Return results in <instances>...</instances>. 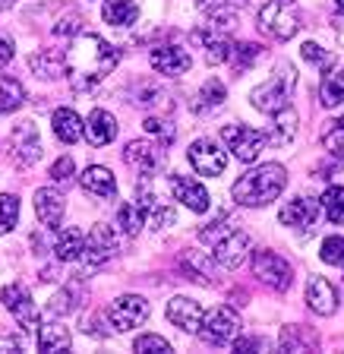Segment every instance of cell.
<instances>
[{
  "instance_id": "6da1fadb",
  "label": "cell",
  "mask_w": 344,
  "mask_h": 354,
  "mask_svg": "<svg viewBox=\"0 0 344 354\" xmlns=\"http://www.w3.org/2000/svg\"><path fill=\"white\" fill-rule=\"evenodd\" d=\"M120 60V51L108 44L102 35L82 32L70 41L64 54V73L70 76V86L76 92H92L98 82H104Z\"/></svg>"
},
{
  "instance_id": "7a4b0ae2",
  "label": "cell",
  "mask_w": 344,
  "mask_h": 354,
  "mask_svg": "<svg viewBox=\"0 0 344 354\" xmlns=\"http://www.w3.org/2000/svg\"><path fill=\"white\" fill-rule=\"evenodd\" d=\"M285 184H287L285 165L269 162V165H259V168L247 171V174L231 187V193H234V199L240 206L259 209V206H269L271 199H278V193L285 190Z\"/></svg>"
},
{
  "instance_id": "3957f363",
  "label": "cell",
  "mask_w": 344,
  "mask_h": 354,
  "mask_svg": "<svg viewBox=\"0 0 344 354\" xmlns=\"http://www.w3.org/2000/svg\"><path fill=\"white\" fill-rule=\"evenodd\" d=\"M199 237H202L205 243H212L215 250L212 257L218 259V266H224V269H240L243 263H247L249 257V237L243 234L240 228H234V221H212V225H205L202 231H199Z\"/></svg>"
},
{
  "instance_id": "277c9868",
  "label": "cell",
  "mask_w": 344,
  "mask_h": 354,
  "mask_svg": "<svg viewBox=\"0 0 344 354\" xmlns=\"http://www.w3.org/2000/svg\"><path fill=\"white\" fill-rule=\"evenodd\" d=\"M294 80H297V70H294V66H287V64H281L278 73L271 76L269 82H262V86L253 88V95H249L253 108L262 111V114H278L281 108H287V98H291Z\"/></svg>"
},
{
  "instance_id": "5b68a950",
  "label": "cell",
  "mask_w": 344,
  "mask_h": 354,
  "mask_svg": "<svg viewBox=\"0 0 344 354\" xmlns=\"http://www.w3.org/2000/svg\"><path fill=\"white\" fill-rule=\"evenodd\" d=\"M196 332L202 335L205 345H231L240 335V317L231 307H215L202 313V323Z\"/></svg>"
},
{
  "instance_id": "8992f818",
  "label": "cell",
  "mask_w": 344,
  "mask_h": 354,
  "mask_svg": "<svg viewBox=\"0 0 344 354\" xmlns=\"http://www.w3.org/2000/svg\"><path fill=\"white\" fill-rule=\"evenodd\" d=\"M221 140H224V146L234 152V158H240V162H256L259 152L265 149V133L256 130V127H247V124H227L224 130H221Z\"/></svg>"
},
{
  "instance_id": "52a82bcc",
  "label": "cell",
  "mask_w": 344,
  "mask_h": 354,
  "mask_svg": "<svg viewBox=\"0 0 344 354\" xmlns=\"http://www.w3.org/2000/svg\"><path fill=\"white\" fill-rule=\"evenodd\" d=\"M259 26H262V32H269L271 38L287 41V38H294L300 32V16L294 13L291 3H285V0H269L262 7V13H259Z\"/></svg>"
},
{
  "instance_id": "ba28073f",
  "label": "cell",
  "mask_w": 344,
  "mask_h": 354,
  "mask_svg": "<svg viewBox=\"0 0 344 354\" xmlns=\"http://www.w3.org/2000/svg\"><path fill=\"white\" fill-rule=\"evenodd\" d=\"M253 272L259 275V281L271 288V291H287L294 281L291 263L285 257H278L275 250H256L253 253Z\"/></svg>"
},
{
  "instance_id": "9c48e42d",
  "label": "cell",
  "mask_w": 344,
  "mask_h": 354,
  "mask_svg": "<svg viewBox=\"0 0 344 354\" xmlns=\"http://www.w3.org/2000/svg\"><path fill=\"white\" fill-rule=\"evenodd\" d=\"M108 319L117 332H130L149 319V301L140 295H124L108 307Z\"/></svg>"
},
{
  "instance_id": "30bf717a",
  "label": "cell",
  "mask_w": 344,
  "mask_h": 354,
  "mask_svg": "<svg viewBox=\"0 0 344 354\" xmlns=\"http://www.w3.org/2000/svg\"><path fill=\"white\" fill-rule=\"evenodd\" d=\"M124 162L140 171L142 177H155V171L164 168V149H162V142L133 140L124 149Z\"/></svg>"
},
{
  "instance_id": "8fae6325",
  "label": "cell",
  "mask_w": 344,
  "mask_h": 354,
  "mask_svg": "<svg viewBox=\"0 0 344 354\" xmlns=\"http://www.w3.org/2000/svg\"><path fill=\"white\" fill-rule=\"evenodd\" d=\"M0 304L13 313L16 323H19L26 332L38 329V310H35V304H32V295L26 291V285H19V281L7 285L0 291Z\"/></svg>"
},
{
  "instance_id": "7c38bea8",
  "label": "cell",
  "mask_w": 344,
  "mask_h": 354,
  "mask_svg": "<svg viewBox=\"0 0 344 354\" xmlns=\"http://www.w3.org/2000/svg\"><path fill=\"white\" fill-rule=\"evenodd\" d=\"M187 158H190V165L196 168V174H205V177H218L227 165L224 149L215 140H196L190 146V152H187Z\"/></svg>"
},
{
  "instance_id": "4fadbf2b",
  "label": "cell",
  "mask_w": 344,
  "mask_h": 354,
  "mask_svg": "<svg viewBox=\"0 0 344 354\" xmlns=\"http://www.w3.org/2000/svg\"><path fill=\"white\" fill-rule=\"evenodd\" d=\"M10 146H13V158L22 165V168H29L41 158V136H38V127L32 120H22L16 124L13 136H10Z\"/></svg>"
},
{
  "instance_id": "5bb4252c",
  "label": "cell",
  "mask_w": 344,
  "mask_h": 354,
  "mask_svg": "<svg viewBox=\"0 0 344 354\" xmlns=\"http://www.w3.org/2000/svg\"><path fill=\"white\" fill-rule=\"evenodd\" d=\"M117 253V234L111 225H95L86 237V247H82V257L88 266H104L108 259H114Z\"/></svg>"
},
{
  "instance_id": "9a60e30c",
  "label": "cell",
  "mask_w": 344,
  "mask_h": 354,
  "mask_svg": "<svg viewBox=\"0 0 344 354\" xmlns=\"http://www.w3.org/2000/svg\"><path fill=\"white\" fill-rule=\"evenodd\" d=\"M149 60H152L155 73H162V76H183L193 64L190 54L183 51L180 44H158V48H152Z\"/></svg>"
},
{
  "instance_id": "2e32d148",
  "label": "cell",
  "mask_w": 344,
  "mask_h": 354,
  "mask_svg": "<svg viewBox=\"0 0 344 354\" xmlns=\"http://www.w3.org/2000/svg\"><path fill=\"white\" fill-rule=\"evenodd\" d=\"M171 190H174V196L180 199L190 212H209V206H212L209 190H205L199 180L187 177V174H174V177H171Z\"/></svg>"
},
{
  "instance_id": "e0dca14e",
  "label": "cell",
  "mask_w": 344,
  "mask_h": 354,
  "mask_svg": "<svg viewBox=\"0 0 344 354\" xmlns=\"http://www.w3.org/2000/svg\"><path fill=\"white\" fill-rule=\"evenodd\" d=\"M136 203H140L142 215H146V221L152 228H168V225H174V209L164 206L162 199H158V193L149 190L146 180L136 187Z\"/></svg>"
},
{
  "instance_id": "ac0fdd59",
  "label": "cell",
  "mask_w": 344,
  "mask_h": 354,
  "mask_svg": "<svg viewBox=\"0 0 344 354\" xmlns=\"http://www.w3.org/2000/svg\"><path fill=\"white\" fill-rule=\"evenodd\" d=\"M278 218H281V225H287L294 231H313V225L319 221V206L307 196H297L281 209Z\"/></svg>"
},
{
  "instance_id": "d6986e66",
  "label": "cell",
  "mask_w": 344,
  "mask_h": 354,
  "mask_svg": "<svg viewBox=\"0 0 344 354\" xmlns=\"http://www.w3.org/2000/svg\"><path fill=\"white\" fill-rule=\"evenodd\" d=\"M64 193H57L54 187H41V190H35V212L38 218H41V225L48 231L60 228V221H64Z\"/></svg>"
},
{
  "instance_id": "ffe728a7",
  "label": "cell",
  "mask_w": 344,
  "mask_h": 354,
  "mask_svg": "<svg viewBox=\"0 0 344 354\" xmlns=\"http://www.w3.org/2000/svg\"><path fill=\"white\" fill-rule=\"evenodd\" d=\"M82 133H86V140L92 142V146L102 149V146H108V142H114V136H117V120L104 108H95L88 114L86 124H82Z\"/></svg>"
},
{
  "instance_id": "44dd1931",
  "label": "cell",
  "mask_w": 344,
  "mask_h": 354,
  "mask_svg": "<svg viewBox=\"0 0 344 354\" xmlns=\"http://www.w3.org/2000/svg\"><path fill=\"white\" fill-rule=\"evenodd\" d=\"M196 7L205 13L212 29H231L243 7V0H196Z\"/></svg>"
},
{
  "instance_id": "7402d4cb",
  "label": "cell",
  "mask_w": 344,
  "mask_h": 354,
  "mask_svg": "<svg viewBox=\"0 0 344 354\" xmlns=\"http://www.w3.org/2000/svg\"><path fill=\"white\" fill-rule=\"evenodd\" d=\"M307 304H309L313 313H319V317H332L335 307H338L335 288H332L323 275H313V279L307 281Z\"/></svg>"
},
{
  "instance_id": "603a6c76",
  "label": "cell",
  "mask_w": 344,
  "mask_h": 354,
  "mask_svg": "<svg viewBox=\"0 0 344 354\" xmlns=\"http://www.w3.org/2000/svg\"><path fill=\"white\" fill-rule=\"evenodd\" d=\"M168 319L183 332H196L202 323V307L190 297H171L168 304Z\"/></svg>"
},
{
  "instance_id": "cb8c5ba5",
  "label": "cell",
  "mask_w": 344,
  "mask_h": 354,
  "mask_svg": "<svg viewBox=\"0 0 344 354\" xmlns=\"http://www.w3.org/2000/svg\"><path fill=\"white\" fill-rule=\"evenodd\" d=\"M79 184L86 193H92V196H102V199H111L114 193H117V180H114V174H111L108 168H102V165H92V168L82 171Z\"/></svg>"
},
{
  "instance_id": "d4e9b609",
  "label": "cell",
  "mask_w": 344,
  "mask_h": 354,
  "mask_svg": "<svg viewBox=\"0 0 344 354\" xmlns=\"http://www.w3.org/2000/svg\"><path fill=\"white\" fill-rule=\"evenodd\" d=\"M193 41H199L202 44V51H205V60H209V64H224V60H231V48H234V44L227 41L224 35H221V29L218 32H193Z\"/></svg>"
},
{
  "instance_id": "484cf974",
  "label": "cell",
  "mask_w": 344,
  "mask_h": 354,
  "mask_svg": "<svg viewBox=\"0 0 344 354\" xmlns=\"http://www.w3.org/2000/svg\"><path fill=\"white\" fill-rule=\"evenodd\" d=\"M70 345H73V335H70V329L60 323H44L41 329H38V351H70Z\"/></svg>"
},
{
  "instance_id": "4316f807",
  "label": "cell",
  "mask_w": 344,
  "mask_h": 354,
  "mask_svg": "<svg viewBox=\"0 0 344 354\" xmlns=\"http://www.w3.org/2000/svg\"><path fill=\"white\" fill-rule=\"evenodd\" d=\"M51 124H54V136H57L60 142H66V146L82 136V120L73 108H57L54 111V118H51Z\"/></svg>"
},
{
  "instance_id": "83f0119b",
  "label": "cell",
  "mask_w": 344,
  "mask_h": 354,
  "mask_svg": "<svg viewBox=\"0 0 344 354\" xmlns=\"http://www.w3.org/2000/svg\"><path fill=\"white\" fill-rule=\"evenodd\" d=\"M319 102L323 108H338L344 102V66H335V70L325 66V76L319 82Z\"/></svg>"
},
{
  "instance_id": "f1b7e54d",
  "label": "cell",
  "mask_w": 344,
  "mask_h": 354,
  "mask_svg": "<svg viewBox=\"0 0 344 354\" xmlns=\"http://www.w3.org/2000/svg\"><path fill=\"white\" fill-rule=\"evenodd\" d=\"M102 16H104V22H108V26L124 29V26H133V22L140 19V7H136L133 0H104Z\"/></svg>"
},
{
  "instance_id": "f546056e",
  "label": "cell",
  "mask_w": 344,
  "mask_h": 354,
  "mask_svg": "<svg viewBox=\"0 0 344 354\" xmlns=\"http://www.w3.org/2000/svg\"><path fill=\"white\" fill-rule=\"evenodd\" d=\"M82 247H86V234L79 228H64L57 234V243H54V257L60 263H73L82 257Z\"/></svg>"
},
{
  "instance_id": "4dcf8cb0",
  "label": "cell",
  "mask_w": 344,
  "mask_h": 354,
  "mask_svg": "<svg viewBox=\"0 0 344 354\" xmlns=\"http://www.w3.org/2000/svg\"><path fill=\"white\" fill-rule=\"evenodd\" d=\"M271 118H275V130L265 136V142H271V146H291L294 133H297V114L291 108H281Z\"/></svg>"
},
{
  "instance_id": "1f68e13d",
  "label": "cell",
  "mask_w": 344,
  "mask_h": 354,
  "mask_svg": "<svg viewBox=\"0 0 344 354\" xmlns=\"http://www.w3.org/2000/svg\"><path fill=\"white\" fill-rule=\"evenodd\" d=\"M29 66L35 70V76H41V80H57V76L64 73V54L51 51V48H44V51L32 54Z\"/></svg>"
},
{
  "instance_id": "d6a6232c",
  "label": "cell",
  "mask_w": 344,
  "mask_h": 354,
  "mask_svg": "<svg viewBox=\"0 0 344 354\" xmlns=\"http://www.w3.org/2000/svg\"><path fill=\"white\" fill-rule=\"evenodd\" d=\"M224 95H227V92H224V82L212 76V80L199 88L196 102H193V111H196V114H209V111H215L218 104H224Z\"/></svg>"
},
{
  "instance_id": "836d02e7",
  "label": "cell",
  "mask_w": 344,
  "mask_h": 354,
  "mask_svg": "<svg viewBox=\"0 0 344 354\" xmlns=\"http://www.w3.org/2000/svg\"><path fill=\"white\" fill-rule=\"evenodd\" d=\"M22 102H26V88H22V82L13 80V76H7V73H0V114L16 111Z\"/></svg>"
},
{
  "instance_id": "e575fe53",
  "label": "cell",
  "mask_w": 344,
  "mask_h": 354,
  "mask_svg": "<svg viewBox=\"0 0 344 354\" xmlns=\"http://www.w3.org/2000/svg\"><path fill=\"white\" fill-rule=\"evenodd\" d=\"M319 142H323V149H329V155L344 158V118L325 120L323 133H319Z\"/></svg>"
},
{
  "instance_id": "d590c367",
  "label": "cell",
  "mask_w": 344,
  "mask_h": 354,
  "mask_svg": "<svg viewBox=\"0 0 344 354\" xmlns=\"http://www.w3.org/2000/svg\"><path fill=\"white\" fill-rule=\"evenodd\" d=\"M117 225H120V231H124L126 237L140 234L142 225H146V215H142L140 203H124V206L117 209Z\"/></svg>"
},
{
  "instance_id": "8d00e7d4",
  "label": "cell",
  "mask_w": 344,
  "mask_h": 354,
  "mask_svg": "<svg viewBox=\"0 0 344 354\" xmlns=\"http://www.w3.org/2000/svg\"><path fill=\"white\" fill-rule=\"evenodd\" d=\"M180 266L187 269V279H196V281H202V285H212V263L202 257V253H187V257L180 259Z\"/></svg>"
},
{
  "instance_id": "74e56055",
  "label": "cell",
  "mask_w": 344,
  "mask_h": 354,
  "mask_svg": "<svg viewBox=\"0 0 344 354\" xmlns=\"http://www.w3.org/2000/svg\"><path fill=\"white\" fill-rule=\"evenodd\" d=\"M316 345V335L303 332L300 326H287L281 329V351H309Z\"/></svg>"
},
{
  "instance_id": "f35d334b",
  "label": "cell",
  "mask_w": 344,
  "mask_h": 354,
  "mask_svg": "<svg viewBox=\"0 0 344 354\" xmlns=\"http://www.w3.org/2000/svg\"><path fill=\"white\" fill-rule=\"evenodd\" d=\"M323 209L332 225H341L344 221V187H329L323 193Z\"/></svg>"
},
{
  "instance_id": "ab89813d",
  "label": "cell",
  "mask_w": 344,
  "mask_h": 354,
  "mask_svg": "<svg viewBox=\"0 0 344 354\" xmlns=\"http://www.w3.org/2000/svg\"><path fill=\"white\" fill-rule=\"evenodd\" d=\"M19 218V199L13 193H0V234H10Z\"/></svg>"
},
{
  "instance_id": "60d3db41",
  "label": "cell",
  "mask_w": 344,
  "mask_h": 354,
  "mask_svg": "<svg viewBox=\"0 0 344 354\" xmlns=\"http://www.w3.org/2000/svg\"><path fill=\"white\" fill-rule=\"evenodd\" d=\"M76 307H79V301H76V281H73L70 288H64V291H57V295L51 297V304H48V313L60 317V313H73Z\"/></svg>"
},
{
  "instance_id": "b9f144b4",
  "label": "cell",
  "mask_w": 344,
  "mask_h": 354,
  "mask_svg": "<svg viewBox=\"0 0 344 354\" xmlns=\"http://www.w3.org/2000/svg\"><path fill=\"white\" fill-rule=\"evenodd\" d=\"M319 257H323V263L338 266V269H341V266H344V237H341V234L325 237V241H323V250H319Z\"/></svg>"
},
{
  "instance_id": "7bdbcfd3",
  "label": "cell",
  "mask_w": 344,
  "mask_h": 354,
  "mask_svg": "<svg viewBox=\"0 0 344 354\" xmlns=\"http://www.w3.org/2000/svg\"><path fill=\"white\" fill-rule=\"evenodd\" d=\"M133 351H142V354H168L171 351V342L162 339V335H140L133 342Z\"/></svg>"
},
{
  "instance_id": "ee69618b",
  "label": "cell",
  "mask_w": 344,
  "mask_h": 354,
  "mask_svg": "<svg viewBox=\"0 0 344 354\" xmlns=\"http://www.w3.org/2000/svg\"><path fill=\"white\" fill-rule=\"evenodd\" d=\"M146 130L152 133V136H158V142L162 146H171L174 142V124L171 120H164V118H146Z\"/></svg>"
},
{
  "instance_id": "f6af8a7d",
  "label": "cell",
  "mask_w": 344,
  "mask_h": 354,
  "mask_svg": "<svg viewBox=\"0 0 344 354\" xmlns=\"http://www.w3.org/2000/svg\"><path fill=\"white\" fill-rule=\"evenodd\" d=\"M259 54H262L259 44H234V48H231V57H234L237 70H249V64H253Z\"/></svg>"
},
{
  "instance_id": "bcb514c9",
  "label": "cell",
  "mask_w": 344,
  "mask_h": 354,
  "mask_svg": "<svg viewBox=\"0 0 344 354\" xmlns=\"http://www.w3.org/2000/svg\"><path fill=\"white\" fill-rule=\"evenodd\" d=\"M300 54H303V60H309V64H316V66H332V54L325 51L323 44H316V41H303V48H300Z\"/></svg>"
},
{
  "instance_id": "7dc6e473",
  "label": "cell",
  "mask_w": 344,
  "mask_h": 354,
  "mask_svg": "<svg viewBox=\"0 0 344 354\" xmlns=\"http://www.w3.org/2000/svg\"><path fill=\"white\" fill-rule=\"evenodd\" d=\"M73 158H70V155H64V158H57V162L51 165V180L54 184H70V180H73Z\"/></svg>"
},
{
  "instance_id": "c3c4849f",
  "label": "cell",
  "mask_w": 344,
  "mask_h": 354,
  "mask_svg": "<svg viewBox=\"0 0 344 354\" xmlns=\"http://www.w3.org/2000/svg\"><path fill=\"white\" fill-rule=\"evenodd\" d=\"M16 54V44H13V35L0 29V64H10Z\"/></svg>"
},
{
  "instance_id": "681fc988",
  "label": "cell",
  "mask_w": 344,
  "mask_h": 354,
  "mask_svg": "<svg viewBox=\"0 0 344 354\" xmlns=\"http://www.w3.org/2000/svg\"><path fill=\"white\" fill-rule=\"evenodd\" d=\"M237 351H265V342L262 339H234Z\"/></svg>"
},
{
  "instance_id": "f907efd6",
  "label": "cell",
  "mask_w": 344,
  "mask_h": 354,
  "mask_svg": "<svg viewBox=\"0 0 344 354\" xmlns=\"http://www.w3.org/2000/svg\"><path fill=\"white\" fill-rule=\"evenodd\" d=\"M0 351H22V342L13 339V335H3L0 339Z\"/></svg>"
},
{
  "instance_id": "816d5d0a",
  "label": "cell",
  "mask_w": 344,
  "mask_h": 354,
  "mask_svg": "<svg viewBox=\"0 0 344 354\" xmlns=\"http://www.w3.org/2000/svg\"><path fill=\"white\" fill-rule=\"evenodd\" d=\"M16 0H0V10H7V7H13Z\"/></svg>"
},
{
  "instance_id": "f5cc1de1",
  "label": "cell",
  "mask_w": 344,
  "mask_h": 354,
  "mask_svg": "<svg viewBox=\"0 0 344 354\" xmlns=\"http://www.w3.org/2000/svg\"><path fill=\"white\" fill-rule=\"evenodd\" d=\"M335 7H338V10H341V13H344V0H335Z\"/></svg>"
},
{
  "instance_id": "db71d44e",
  "label": "cell",
  "mask_w": 344,
  "mask_h": 354,
  "mask_svg": "<svg viewBox=\"0 0 344 354\" xmlns=\"http://www.w3.org/2000/svg\"><path fill=\"white\" fill-rule=\"evenodd\" d=\"M285 3H291V0H285Z\"/></svg>"
}]
</instances>
